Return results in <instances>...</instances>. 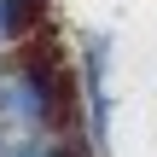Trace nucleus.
Returning a JSON list of instances; mask_svg holds the SVG:
<instances>
[{
	"label": "nucleus",
	"instance_id": "obj_3",
	"mask_svg": "<svg viewBox=\"0 0 157 157\" xmlns=\"http://www.w3.org/2000/svg\"><path fill=\"white\" fill-rule=\"evenodd\" d=\"M41 23H47V0H0V52L41 35Z\"/></svg>",
	"mask_w": 157,
	"mask_h": 157
},
{
	"label": "nucleus",
	"instance_id": "obj_5",
	"mask_svg": "<svg viewBox=\"0 0 157 157\" xmlns=\"http://www.w3.org/2000/svg\"><path fill=\"white\" fill-rule=\"evenodd\" d=\"M6 146H12V140H6V122H0V157H6Z\"/></svg>",
	"mask_w": 157,
	"mask_h": 157
},
{
	"label": "nucleus",
	"instance_id": "obj_2",
	"mask_svg": "<svg viewBox=\"0 0 157 157\" xmlns=\"http://www.w3.org/2000/svg\"><path fill=\"white\" fill-rule=\"evenodd\" d=\"M111 35L87 29L82 35V111H87V151L111 157Z\"/></svg>",
	"mask_w": 157,
	"mask_h": 157
},
{
	"label": "nucleus",
	"instance_id": "obj_1",
	"mask_svg": "<svg viewBox=\"0 0 157 157\" xmlns=\"http://www.w3.org/2000/svg\"><path fill=\"white\" fill-rule=\"evenodd\" d=\"M76 105V76L64 70L47 35H29L0 52V122L23 134H58Z\"/></svg>",
	"mask_w": 157,
	"mask_h": 157
},
{
	"label": "nucleus",
	"instance_id": "obj_4",
	"mask_svg": "<svg viewBox=\"0 0 157 157\" xmlns=\"http://www.w3.org/2000/svg\"><path fill=\"white\" fill-rule=\"evenodd\" d=\"M6 157H87V151L64 134H23V140L6 146Z\"/></svg>",
	"mask_w": 157,
	"mask_h": 157
}]
</instances>
